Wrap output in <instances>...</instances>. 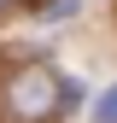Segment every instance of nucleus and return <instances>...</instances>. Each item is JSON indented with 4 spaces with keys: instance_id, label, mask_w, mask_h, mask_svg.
Instances as JSON below:
<instances>
[{
    "instance_id": "obj_1",
    "label": "nucleus",
    "mask_w": 117,
    "mask_h": 123,
    "mask_svg": "<svg viewBox=\"0 0 117 123\" xmlns=\"http://www.w3.org/2000/svg\"><path fill=\"white\" fill-rule=\"evenodd\" d=\"M58 88H64V82H58L47 65H29V70L12 76L6 100H12V111H18V117H47V111H58Z\"/></svg>"
},
{
    "instance_id": "obj_2",
    "label": "nucleus",
    "mask_w": 117,
    "mask_h": 123,
    "mask_svg": "<svg viewBox=\"0 0 117 123\" xmlns=\"http://www.w3.org/2000/svg\"><path fill=\"white\" fill-rule=\"evenodd\" d=\"M94 123H117V82H111L99 100H94Z\"/></svg>"
},
{
    "instance_id": "obj_3",
    "label": "nucleus",
    "mask_w": 117,
    "mask_h": 123,
    "mask_svg": "<svg viewBox=\"0 0 117 123\" xmlns=\"http://www.w3.org/2000/svg\"><path fill=\"white\" fill-rule=\"evenodd\" d=\"M0 6H6V0H0Z\"/></svg>"
}]
</instances>
